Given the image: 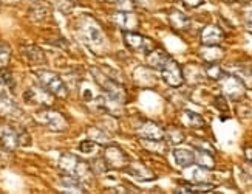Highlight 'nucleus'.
Segmentation results:
<instances>
[{
  "instance_id": "1",
  "label": "nucleus",
  "mask_w": 252,
  "mask_h": 194,
  "mask_svg": "<svg viewBox=\"0 0 252 194\" xmlns=\"http://www.w3.org/2000/svg\"><path fill=\"white\" fill-rule=\"evenodd\" d=\"M36 77L39 79L40 87H43L50 95L56 96V98H67L68 96V89L63 84V81L58 77L56 73L48 72V70H39L36 72Z\"/></svg>"
},
{
  "instance_id": "2",
  "label": "nucleus",
  "mask_w": 252,
  "mask_h": 194,
  "mask_svg": "<svg viewBox=\"0 0 252 194\" xmlns=\"http://www.w3.org/2000/svg\"><path fill=\"white\" fill-rule=\"evenodd\" d=\"M93 75H94V79L96 82L101 85L107 100L112 101L115 104H124L126 103V98H127V93H126V89L123 87L121 84L110 79V78H105L102 73H99L97 70H92Z\"/></svg>"
},
{
  "instance_id": "3",
  "label": "nucleus",
  "mask_w": 252,
  "mask_h": 194,
  "mask_svg": "<svg viewBox=\"0 0 252 194\" xmlns=\"http://www.w3.org/2000/svg\"><path fill=\"white\" fill-rule=\"evenodd\" d=\"M59 166L63 171H67V174H73L81 180H87L92 177L90 166L73 154H63L59 160Z\"/></svg>"
},
{
  "instance_id": "4",
  "label": "nucleus",
  "mask_w": 252,
  "mask_h": 194,
  "mask_svg": "<svg viewBox=\"0 0 252 194\" xmlns=\"http://www.w3.org/2000/svg\"><path fill=\"white\" fill-rule=\"evenodd\" d=\"M123 38H124L126 45L131 51L141 53V55H149V53L155 48V44L152 42V39L142 35H138L135 31H123Z\"/></svg>"
},
{
  "instance_id": "5",
  "label": "nucleus",
  "mask_w": 252,
  "mask_h": 194,
  "mask_svg": "<svg viewBox=\"0 0 252 194\" xmlns=\"http://www.w3.org/2000/svg\"><path fill=\"white\" fill-rule=\"evenodd\" d=\"M159 72H161V77H162L164 82L169 84L170 87H180V85L184 82L183 70L178 66V62L175 59H172V58H169L166 61V64H164Z\"/></svg>"
},
{
  "instance_id": "6",
  "label": "nucleus",
  "mask_w": 252,
  "mask_h": 194,
  "mask_svg": "<svg viewBox=\"0 0 252 194\" xmlns=\"http://www.w3.org/2000/svg\"><path fill=\"white\" fill-rule=\"evenodd\" d=\"M37 120L43 126H47L48 129H51V131H56V132H62V131H65V129L68 127V123L63 118V115L56 112V111H51V109L40 111L37 114Z\"/></svg>"
},
{
  "instance_id": "7",
  "label": "nucleus",
  "mask_w": 252,
  "mask_h": 194,
  "mask_svg": "<svg viewBox=\"0 0 252 194\" xmlns=\"http://www.w3.org/2000/svg\"><path fill=\"white\" fill-rule=\"evenodd\" d=\"M220 81H221V89H223L224 95H227L231 100L243 98V95H245V82L240 78L234 77V75L224 73Z\"/></svg>"
},
{
  "instance_id": "8",
  "label": "nucleus",
  "mask_w": 252,
  "mask_h": 194,
  "mask_svg": "<svg viewBox=\"0 0 252 194\" xmlns=\"http://www.w3.org/2000/svg\"><path fill=\"white\" fill-rule=\"evenodd\" d=\"M104 161L110 169H123L128 166V155L118 146H107L104 153Z\"/></svg>"
},
{
  "instance_id": "9",
  "label": "nucleus",
  "mask_w": 252,
  "mask_h": 194,
  "mask_svg": "<svg viewBox=\"0 0 252 194\" xmlns=\"http://www.w3.org/2000/svg\"><path fill=\"white\" fill-rule=\"evenodd\" d=\"M224 40V31L218 25H207L201 31V44L212 47V45H220Z\"/></svg>"
},
{
  "instance_id": "10",
  "label": "nucleus",
  "mask_w": 252,
  "mask_h": 194,
  "mask_svg": "<svg viewBox=\"0 0 252 194\" xmlns=\"http://www.w3.org/2000/svg\"><path fill=\"white\" fill-rule=\"evenodd\" d=\"M113 22L119 28H123V31H133L139 25L138 17L131 11H118V13H115L113 14Z\"/></svg>"
},
{
  "instance_id": "11",
  "label": "nucleus",
  "mask_w": 252,
  "mask_h": 194,
  "mask_svg": "<svg viewBox=\"0 0 252 194\" xmlns=\"http://www.w3.org/2000/svg\"><path fill=\"white\" fill-rule=\"evenodd\" d=\"M138 134L141 138H146V140H162L166 131H164V129L157 123L146 121L138 129Z\"/></svg>"
},
{
  "instance_id": "12",
  "label": "nucleus",
  "mask_w": 252,
  "mask_h": 194,
  "mask_svg": "<svg viewBox=\"0 0 252 194\" xmlns=\"http://www.w3.org/2000/svg\"><path fill=\"white\" fill-rule=\"evenodd\" d=\"M173 160L180 168H189L195 163V153L188 148H175Z\"/></svg>"
},
{
  "instance_id": "13",
  "label": "nucleus",
  "mask_w": 252,
  "mask_h": 194,
  "mask_svg": "<svg viewBox=\"0 0 252 194\" xmlns=\"http://www.w3.org/2000/svg\"><path fill=\"white\" fill-rule=\"evenodd\" d=\"M169 24L175 31H186L190 27V20L184 13L178 11V9H173L169 13Z\"/></svg>"
},
{
  "instance_id": "14",
  "label": "nucleus",
  "mask_w": 252,
  "mask_h": 194,
  "mask_svg": "<svg viewBox=\"0 0 252 194\" xmlns=\"http://www.w3.org/2000/svg\"><path fill=\"white\" fill-rule=\"evenodd\" d=\"M22 53H24V58L32 64V66H40V64H45V55L43 51L36 47V45H27L22 48Z\"/></svg>"
},
{
  "instance_id": "15",
  "label": "nucleus",
  "mask_w": 252,
  "mask_h": 194,
  "mask_svg": "<svg viewBox=\"0 0 252 194\" xmlns=\"http://www.w3.org/2000/svg\"><path fill=\"white\" fill-rule=\"evenodd\" d=\"M215 187L212 183L206 182H193V183H186L181 188L177 190V193H186V194H203V193H212Z\"/></svg>"
},
{
  "instance_id": "16",
  "label": "nucleus",
  "mask_w": 252,
  "mask_h": 194,
  "mask_svg": "<svg viewBox=\"0 0 252 194\" xmlns=\"http://www.w3.org/2000/svg\"><path fill=\"white\" fill-rule=\"evenodd\" d=\"M22 114L17 104L6 95L0 96V115L6 118H16V115Z\"/></svg>"
},
{
  "instance_id": "17",
  "label": "nucleus",
  "mask_w": 252,
  "mask_h": 194,
  "mask_svg": "<svg viewBox=\"0 0 252 194\" xmlns=\"http://www.w3.org/2000/svg\"><path fill=\"white\" fill-rule=\"evenodd\" d=\"M195 163L198 166H201V168H204V169H212L215 166L214 153L195 148Z\"/></svg>"
},
{
  "instance_id": "18",
  "label": "nucleus",
  "mask_w": 252,
  "mask_h": 194,
  "mask_svg": "<svg viewBox=\"0 0 252 194\" xmlns=\"http://www.w3.org/2000/svg\"><path fill=\"white\" fill-rule=\"evenodd\" d=\"M170 56L166 55V51H162L159 48H153L149 55H147V64L150 67L157 69V70H161L162 66L166 64V61L169 59Z\"/></svg>"
},
{
  "instance_id": "19",
  "label": "nucleus",
  "mask_w": 252,
  "mask_h": 194,
  "mask_svg": "<svg viewBox=\"0 0 252 194\" xmlns=\"http://www.w3.org/2000/svg\"><path fill=\"white\" fill-rule=\"evenodd\" d=\"M181 121L184 123V126H188L190 129H200V127H204V124H206L203 116L198 115L196 112H192V111H183Z\"/></svg>"
},
{
  "instance_id": "20",
  "label": "nucleus",
  "mask_w": 252,
  "mask_h": 194,
  "mask_svg": "<svg viewBox=\"0 0 252 194\" xmlns=\"http://www.w3.org/2000/svg\"><path fill=\"white\" fill-rule=\"evenodd\" d=\"M127 172L130 176H133L139 180H153L155 179V176H153V172L150 169H147L144 165H141V163H133V165H128L127 168Z\"/></svg>"
},
{
  "instance_id": "21",
  "label": "nucleus",
  "mask_w": 252,
  "mask_h": 194,
  "mask_svg": "<svg viewBox=\"0 0 252 194\" xmlns=\"http://www.w3.org/2000/svg\"><path fill=\"white\" fill-rule=\"evenodd\" d=\"M183 75H184V79H188L189 82L192 81V78H195L193 79V84H200V82H203L207 78L206 77V72L201 70L198 66H188V67L184 69Z\"/></svg>"
},
{
  "instance_id": "22",
  "label": "nucleus",
  "mask_w": 252,
  "mask_h": 194,
  "mask_svg": "<svg viewBox=\"0 0 252 194\" xmlns=\"http://www.w3.org/2000/svg\"><path fill=\"white\" fill-rule=\"evenodd\" d=\"M50 16V6L45 2H36L30 8V17L32 20H42Z\"/></svg>"
},
{
  "instance_id": "23",
  "label": "nucleus",
  "mask_w": 252,
  "mask_h": 194,
  "mask_svg": "<svg viewBox=\"0 0 252 194\" xmlns=\"http://www.w3.org/2000/svg\"><path fill=\"white\" fill-rule=\"evenodd\" d=\"M62 185L67 190H70L68 193H85V188L82 185V180L78 179L76 176H73V174L63 176L62 177Z\"/></svg>"
},
{
  "instance_id": "24",
  "label": "nucleus",
  "mask_w": 252,
  "mask_h": 194,
  "mask_svg": "<svg viewBox=\"0 0 252 194\" xmlns=\"http://www.w3.org/2000/svg\"><path fill=\"white\" fill-rule=\"evenodd\" d=\"M204 47L206 48H203L200 51V55L206 62H218L223 58V50L218 48V45H212V47L204 45Z\"/></svg>"
},
{
  "instance_id": "25",
  "label": "nucleus",
  "mask_w": 252,
  "mask_h": 194,
  "mask_svg": "<svg viewBox=\"0 0 252 194\" xmlns=\"http://www.w3.org/2000/svg\"><path fill=\"white\" fill-rule=\"evenodd\" d=\"M164 137H166V140H167V143L169 145H173V146H177V145H181L183 142H184V132L181 131V129H178V127H169L167 131H166V134H164Z\"/></svg>"
},
{
  "instance_id": "26",
  "label": "nucleus",
  "mask_w": 252,
  "mask_h": 194,
  "mask_svg": "<svg viewBox=\"0 0 252 194\" xmlns=\"http://www.w3.org/2000/svg\"><path fill=\"white\" fill-rule=\"evenodd\" d=\"M87 36H89V40H90V44L96 45V47H99L102 45L104 42H105V38L102 35V31L97 28L96 25H90L89 28H87Z\"/></svg>"
},
{
  "instance_id": "27",
  "label": "nucleus",
  "mask_w": 252,
  "mask_h": 194,
  "mask_svg": "<svg viewBox=\"0 0 252 194\" xmlns=\"http://www.w3.org/2000/svg\"><path fill=\"white\" fill-rule=\"evenodd\" d=\"M204 72H206V77L214 81H220L221 77L224 75L221 67L218 66V62H207V66L204 67Z\"/></svg>"
},
{
  "instance_id": "28",
  "label": "nucleus",
  "mask_w": 252,
  "mask_h": 194,
  "mask_svg": "<svg viewBox=\"0 0 252 194\" xmlns=\"http://www.w3.org/2000/svg\"><path fill=\"white\" fill-rule=\"evenodd\" d=\"M11 61V48L5 42H0V69L8 67Z\"/></svg>"
},
{
  "instance_id": "29",
  "label": "nucleus",
  "mask_w": 252,
  "mask_h": 194,
  "mask_svg": "<svg viewBox=\"0 0 252 194\" xmlns=\"http://www.w3.org/2000/svg\"><path fill=\"white\" fill-rule=\"evenodd\" d=\"M96 149H97V143L94 140H85V142H82L79 145V151L82 154H92Z\"/></svg>"
},
{
  "instance_id": "30",
  "label": "nucleus",
  "mask_w": 252,
  "mask_h": 194,
  "mask_svg": "<svg viewBox=\"0 0 252 194\" xmlns=\"http://www.w3.org/2000/svg\"><path fill=\"white\" fill-rule=\"evenodd\" d=\"M119 11H133L135 2L133 0H115Z\"/></svg>"
},
{
  "instance_id": "31",
  "label": "nucleus",
  "mask_w": 252,
  "mask_h": 194,
  "mask_svg": "<svg viewBox=\"0 0 252 194\" xmlns=\"http://www.w3.org/2000/svg\"><path fill=\"white\" fill-rule=\"evenodd\" d=\"M207 179H209V174H207V169L198 166V169L193 171L192 174V180L193 182H207Z\"/></svg>"
},
{
  "instance_id": "32",
  "label": "nucleus",
  "mask_w": 252,
  "mask_h": 194,
  "mask_svg": "<svg viewBox=\"0 0 252 194\" xmlns=\"http://www.w3.org/2000/svg\"><path fill=\"white\" fill-rule=\"evenodd\" d=\"M0 77H2V79L5 81V84H6V87H8V89H14V79H13V75H11V73L6 70V67L0 70Z\"/></svg>"
},
{
  "instance_id": "33",
  "label": "nucleus",
  "mask_w": 252,
  "mask_h": 194,
  "mask_svg": "<svg viewBox=\"0 0 252 194\" xmlns=\"http://www.w3.org/2000/svg\"><path fill=\"white\" fill-rule=\"evenodd\" d=\"M243 16L248 20V24H252V2H249L246 8L243 9Z\"/></svg>"
},
{
  "instance_id": "34",
  "label": "nucleus",
  "mask_w": 252,
  "mask_h": 194,
  "mask_svg": "<svg viewBox=\"0 0 252 194\" xmlns=\"http://www.w3.org/2000/svg\"><path fill=\"white\" fill-rule=\"evenodd\" d=\"M245 158H246V166H249L252 169V148L248 146L245 149Z\"/></svg>"
},
{
  "instance_id": "35",
  "label": "nucleus",
  "mask_w": 252,
  "mask_h": 194,
  "mask_svg": "<svg viewBox=\"0 0 252 194\" xmlns=\"http://www.w3.org/2000/svg\"><path fill=\"white\" fill-rule=\"evenodd\" d=\"M203 2H204V0H183V3L186 6H189V8H196V6H200Z\"/></svg>"
},
{
  "instance_id": "36",
  "label": "nucleus",
  "mask_w": 252,
  "mask_h": 194,
  "mask_svg": "<svg viewBox=\"0 0 252 194\" xmlns=\"http://www.w3.org/2000/svg\"><path fill=\"white\" fill-rule=\"evenodd\" d=\"M215 106L218 107V109H223V111H227V106H226V100L223 98V96H218V98H215Z\"/></svg>"
},
{
  "instance_id": "37",
  "label": "nucleus",
  "mask_w": 252,
  "mask_h": 194,
  "mask_svg": "<svg viewBox=\"0 0 252 194\" xmlns=\"http://www.w3.org/2000/svg\"><path fill=\"white\" fill-rule=\"evenodd\" d=\"M5 89H6V84H5V81L2 79V77H0V96L5 95Z\"/></svg>"
},
{
  "instance_id": "38",
  "label": "nucleus",
  "mask_w": 252,
  "mask_h": 194,
  "mask_svg": "<svg viewBox=\"0 0 252 194\" xmlns=\"http://www.w3.org/2000/svg\"><path fill=\"white\" fill-rule=\"evenodd\" d=\"M248 30H249V33L252 35V24H248Z\"/></svg>"
},
{
  "instance_id": "39",
  "label": "nucleus",
  "mask_w": 252,
  "mask_h": 194,
  "mask_svg": "<svg viewBox=\"0 0 252 194\" xmlns=\"http://www.w3.org/2000/svg\"><path fill=\"white\" fill-rule=\"evenodd\" d=\"M238 2H243V3H249V2H252V0H238Z\"/></svg>"
},
{
  "instance_id": "40",
  "label": "nucleus",
  "mask_w": 252,
  "mask_h": 194,
  "mask_svg": "<svg viewBox=\"0 0 252 194\" xmlns=\"http://www.w3.org/2000/svg\"><path fill=\"white\" fill-rule=\"evenodd\" d=\"M223 2H226V3H231V2H235V0H223Z\"/></svg>"
},
{
  "instance_id": "41",
  "label": "nucleus",
  "mask_w": 252,
  "mask_h": 194,
  "mask_svg": "<svg viewBox=\"0 0 252 194\" xmlns=\"http://www.w3.org/2000/svg\"><path fill=\"white\" fill-rule=\"evenodd\" d=\"M102 2H115V0H102Z\"/></svg>"
},
{
  "instance_id": "42",
  "label": "nucleus",
  "mask_w": 252,
  "mask_h": 194,
  "mask_svg": "<svg viewBox=\"0 0 252 194\" xmlns=\"http://www.w3.org/2000/svg\"><path fill=\"white\" fill-rule=\"evenodd\" d=\"M251 73H252V72H251Z\"/></svg>"
}]
</instances>
